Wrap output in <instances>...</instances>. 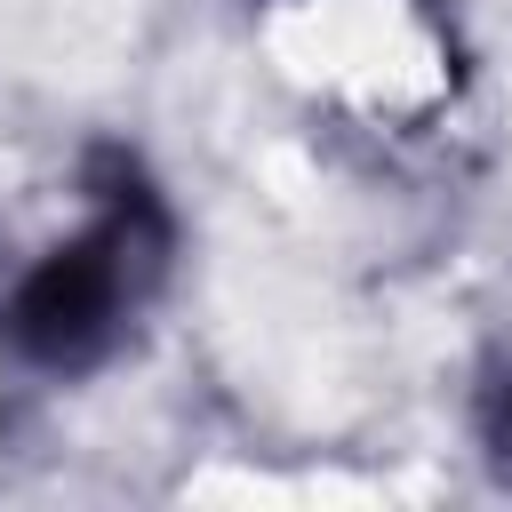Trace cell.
Listing matches in <instances>:
<instances>
[{"instance_id": "cell-1", "label": "cell", "mask_w": 512, "mask_h": 512, "mask_svg": "<svg viewBox=\"0 0 512 512\" xmlns=\"http://www.w3.org/2000/svg\"><path fill=\"white\" fill-rule=\"evenodd\" d=\"M88 192H96V216L88 232L56 240L0 304V336L32 360V368H96L128 320L144 312V296L160 288L168 272V248H176V224L152 192V176L120 152V144H96L88 152Z\"/></svg>"}, {"instance_id": "cell-2", "label": "cell", "mask_w": 512, "mask_h": 512, "mask_svg": "<svg viewBox=\"0 0 512 512\" xmlns=\"http://www.w3.org/2000/svg\"><path fill=\"white\" fill-rule=\"evenodd\" d=\"M480 440H488L496 464H512V368H496L480 384Z\"/></svg>"}]
</instances>
